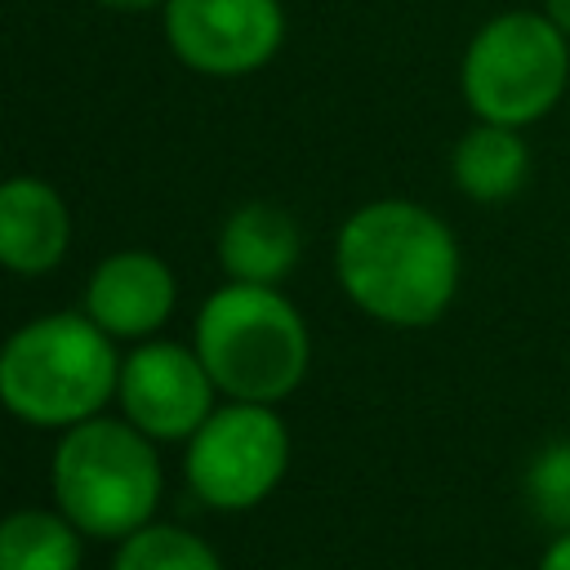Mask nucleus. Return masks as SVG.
<instances>
[{
	"label": "nucleus",
	"mask_w": 570,
	"mask_h": 570,
	"mask_svg": "<svg viewBox=\"0 0 570 570\" xmlns=\"http://www.w3.org/2000/svg\"><path fill=\"white\" fill-rule=\"evenodd\" d=\"M334 281L374 325L428 330L459 298L463 245L432 205L374 196L334 232Z\"/></svg>",
	"instance_id": "nucleus-1"
},
{
	"label": "nucleus",
	"mask_w": 570,
	"mask_h": 570,
	"mask_svg": "<svg viewBox=\"0 0 570 570\" xmlns=\"http://www.w3.org/2000/svg\"><path fill=\"white\" fill-rule=\"evenodd\" d=\"M120 352L85 312H40L0 343V405L27 428L67 432L116 401Z\"/></svg>",
	"instance_id": "nucleus-2"
},
{
	"label": "nucleus",
	"mask_w": 570,
	"mask_h": 570,
	"mask_svg": "<svg viewBox=\"0 0 570 570\" xmlns=\"http://www.w3.org/2000/svg\"><path fill=\"white\" fill-rule=\"evenodd\" d=\"M191 347L223 401L281 405L312 365L307 321L281 285L223 281L196 312Z\"/></svg>",
	"instance_id": "nucleus-3"
},
{
	"label": "nucleus",
	"mask_w": 570,
	"mask_h": 570,
	"mask_svg": "<svg viewBox=\"0 0 570 570\" xmlns=\"http://www.w3.org/2000/svg\"><path fill=\"white\" fill-rule=\"evenodd\" d=\"M49 485L58 512L80 534L120 543L156 517L165 468L151 436H142L129 419L98 414L58 432Z\"/></svg>",
	"instance_id": "nucleus-4"
},
{
	"label": "nucleus",
	"mask_w": 570,
	"mask_h": 570,
	"mask_svg": "<svg viewBox=\"0 0 570 570\" xmlns=\"http://www.w3.org/2000/svg\"><path fill=\"white\" fill-rule=\"evenodd\" d=\"M570 89V40L534 9L490 13L459 53V98L472 120L530 129Z\"/></svg>",
	"instance_id": "nucleus-5"
},
{
	"label": "nucleus",
	"mask_w": 570,
	"mask_h": 570,
	"mask_svg": "<svg viewBox=\"0 0 570 570\" xmlns=\"http://www.w3.org/2000/svg\"><path fill=\"white\" fill-rule=\"evenodd\" d=\"M289 468V428L276 405L218 401L214 414L187 436L183 476L191 494L218 512L258 508Z\"/></svg>",
	"instance_id": "nucleus-6"
},
{
	"label": "nucleus",
	"mask_w": 570,
	"mask_h": 570,
	"mask_svg": "<svg viewBox=\"0 0 570 570\" xmlns=\"http://www.w3.org/2000/svg\"><path fill=\"white\" fill-rule=\"evenodd\" d=\"M160 31L169 53L214 80H240L263 71L285 45L281 0H165Z\"/></svg>",
	"instance_id": "nucleus-7"
},
{
	"label": "nucleus",
	"mask_w": 570,
	"mask_h": 570,
	"mask_svg": "<svg viewBox=\"0 0 570 570\" xmlns=\"http://www.w3.org/2000/svg\"><path fill=\"white\" fill-rule=\"evenodd\" d=\"M214 396L218 387L191 343L156 334L120 352V419H129L151 441H187L214 414Z\"/></svg>",
	"instance_id": "nucleus-8"
},
{
	"label": "nucleus",
	"mask_w": 570,
	"mask_h": 570,
	"mask_svg": "<svg viewBox=\"0 0 570 570\" xmlns=\"http://www.w3.org/2000/svg\"><path fill=\"white\" fill-rule=\"evenodd\" d=\"M178 307V276L156 249H116L94 263L80 312L116 343L156 338Z\"/></svg>",
	"instance_id": "nucleus-9"
},
{
	"label": "nucleus",
	"mask_w": 570,
	"mask_h": 570,
	"mask_svg": "<svg viewBox=\"0 0 570 570\" xmlns=\"http://www.w3.org/2000/svg\"><path fill=\"white\" fill-rule=\"evenodd\" d=\"M71 249V205L36 174L0 178V267L13 276H45Z\"/></svg>",
	"instance_id": "nucleus-10"
},
{
	"label": "nucleus",
	"mask_w": 570,
	"mask_h": 570,
	"mask_svg": "<svg viewBox=\"0 0 570 570\" xmlns=\"http://www.w3.org/2000/svg\"><path fill=\"white\" fill-rule=\"evenodd\" d=\"M303 258V232L294 214L272 200L236 205L218 227V267L240 285H281Z\"/></svg>",
	"instance_id": "nucleus-11"
},
{
	"label": "nucleus",
	"mask_w": 570,
	"mask_h": 570,
	"mask_svg": "<svg viewBox=\"0 0 570 570\" xmlns=\"http://www.w3.org/2000/svg\"><path fill=\"white\" fill-rule=\"evenodd\" d=\"M534 156L525 129L472 120L450 147V183L472 205H503L530 183Z\"/></svg>",
	"instance_id": "nucleus-12"
},
{
	"label": "nucleus",
	"mask_w": 570,
	"mask_h": 570,
	"mask_svg": "<svg viewBox=\"0 0 570 570\" xmlns=\"http://www.w3.org/2000/svg\"><path fill=\"white\" fill-rule=\"evenodd\" d=\"M0 570H80V530L58 508L0 517Z\"/></svg>",
	"instance_id": "nucleus-13"
},
{
	"label": "nucleus",
	"mask_w": 570,
	"mask_h": 570,
	"mask_svg": "<svg viewBox=\"0 0 570 570\" xmlns=\"http://www.w3.org/2000/svg\"><path fill=\"white\" fill-rule=\"evenodd\" d=\"M111 570H223V561L196 530L147 521L142 530L120 539Z\"/></svg>",
	"instance_id": "nucleus-14"
},
{
	"label": "nucleus",
	"mask_w": 570,
	"mask_h": 570,
	"mask_svg": "<svg viewBox=\"0 0 570 570\" xmlns=\"http://www.w3.org/2000/svg\"><path fill=\"white\" fill-rule=\"evenodd\" d=\"M521 499L543 530L552 534L570 530V436H552L530 454L521 476Z\"/></svg>",
	"instance_id": "nucleus-15"
},
{
	"label": "nucleus",
	"mask_w": 570,
	"mask_h": 570,
	"mask_svg": "<svg viewBox=\"0 0 570 570\" xmlns=\"http://www.w3.org/2000/svg\"><path fill=\"white\" fill-rule=\"evenodd\" d=\"M534 570H570V530L548 539V548L539 552V566Z\"/></svg>",
	"instance_id": "nucleus-16"
},
{
	"label": "nucleus",
	"mask_w": 570,
	"mask_h": 570,
	"mask_svg": "<svg viewBox=\"0 0 570 570\" xmlns=\"http://www.w3.org/2000/svg\"><path fill=\"white\" fill-rule=\"evenodd\" d=\"M539 13L570 40V0H539Z\"/></svg>",
	"instance_id": "nucleus-17"
},
{
	"label": "nucleus",
	"mask_w": 570,
	"mask_h": 570,
	"mask_svg": "<svg viewBox=\"0 0 570 570\" xmlns=\"http://www.w3.org/2000/svg\"><path fill=\"white\" fill-rule=\"evenodd\" d=\"M102 9H116V13H147V9H160L165 0H94Z\"/></svg>",
	"instance_id": "nucleus-18"
}]
</instances>
